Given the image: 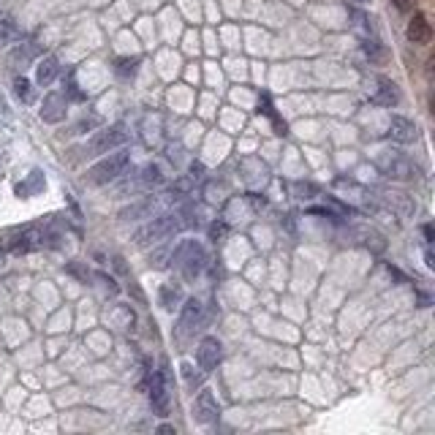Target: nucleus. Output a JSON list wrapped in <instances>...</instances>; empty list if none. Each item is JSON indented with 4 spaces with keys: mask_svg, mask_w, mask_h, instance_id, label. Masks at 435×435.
I'll return each instance as SVG.
<instances>
[{
    "mask_svg": "<svg viewBox=\"0 0 435 435\" xmlns=\"http://www.w3.org/2000/svg\"><path fill=\"white\" fill-rule=\"evenodd\" d=\"M180 373H182V378H185V384H188L191 389H196V387L202 384V381H199V376L193 373V365H188V362H185V365L180 367Z\"/></svg>",
    "mask_w": 435,
    "mask_h": 435,
    "instance_id": "393cba45",
    "label": "nucleus"
},
{
    "mask_svg": "<svg viewBox=\"0 0 435 435\" xmlns=\"http://www.w3.org/2000/svg\"><path fill=\"white\" fill-rule=\"evenodd\" d=\"M66 93H68V98H74V101H85V98H87L85 93L79 90V85L74 82V77L68 79V85H66Z\"/></svg>",
    "mask_w": 435,
    "mask_h": 435,
    "instance_id": "a878e982",
    "label": "nucleus"
},
{
    "mask_svg": "<svg viewBox=\"0 0 435 435\" xmlns=\"http://www.w3.org/2000/svg\"><path fill=\"white\" fill-rule=\"evenodd\" d=\"M202 316H204V310H202V302H199L196 297L185 300L182 313H180V335H182V338L193 335V332L199 329V324H202Z\"/></svg>",
    "mask_w": 435,
    "mask_h": 435,
    "instance_id": "6e6552de",
    "label": "nucleus"
},
{
    "mask_svg": "<svg viewBox=\"0 0 435 435\" xmlns=\"http://www.w3.org/2000/svg\"><path fill=\"white\" fill-rule=\"evenodd\" d=\"M17 36H19V30H17L14 19H0V49L17 41Z\"/></svg>",
    "mask_w": 435,
    "mask_h": 435,
    "instance_id": "412c9836",
    "label": "nucleus"
},
{
    "mask_svg": "<svg viewBox=\"0 0 435 435\" xmlns=\"http://www.w3.org/2000/svg\"><path fill=\"white\" fill-rule=\"evenodd\" d=\"M362 49H365V55H367L373 63H384V60H387V49H384V44L376 41V39H365V41H362Z\"/></svg>",
    "mask_w": 435,
    "mask_h": 435,
    "instance_id": "6ab92c4d",
    "label": "nucleus"
},
{
    "mask_svg": "<svg viewBox=\"0 0 435 435\" xmlns=\"http://www.w3.org/2000/svg\"><path fill=\"white\" fill-rule=\"evenodd\" d=\"M44 191V174L36 169V172H30V177L25 180V182H19L17 185V193L19 196H33V193H39Z\"/></svg>",
    "mask_w": 435,
    "mask_h": 435,
    "instance_id": "dca6fc26",
    "label": "nucleus"
},
{
    "mask_svg": "<svg viewBox=\"0 0 435 435\" xmlns=\"http://www.w3.org/2000/svg\"><path fill=\"white\" fill-rule=\"evenodd\" d=\"M147 210H150V202H144V204H136V207L126 210V213H123V218H126V220H133L136 215H144Z\"/></svg>",
    "mask_w": 435,
    "mask_h": 435,
    "instance_id": "bb28decb",
    "label": "nucleus"
},
{
    "mask_svg": "<svg viewBox=\"0 0 435 435\" xmlns=\"http://www.w3.org/2000/svg\"><path fill=\"white\" fill-rule=\"evenodd\" d=\"M36 52H39V49H36V44L33 41L19 44V46H17V52H14V60H17V63H28V60H33V57H36Z\"/></svg>",
    "mask_w": 435,
    "mask_h": 435,
    "instance_id": "b1692460",
    "label": "nucleus"
},
{
    "mask_svg": "<svg viewBox=\"0 0 435 435\" xmlns=\"http://www.w3.org/2000/svg\"><path fill=\"white\" fill-rule=\"evenodd\" d=\"M223 234H226V226H223V223H213V229H210V240L218 242V240H223Z\"/></svg>",
    "mask_w": 435,
    "mask_h": 435,
    "instance_id": "cd10ccee",
    "label": "nucleus"
},
{
    "mask_svg": "<svg viewBox=\"0 0 435 435\" xmlns=\"http://www.w3.org/2000/svg\"><path fill=\"white\" fill-rule=\"evenodd\" d=\"M373 101L376 104H381V106H394L397 101H400V90L397 85L392 82V79H378V90H376V95H373Z\"/></svg>",
    "mask_w": 435,
    "mask_h": 435,
    "instance_id": "4468645a",
    "label": "nucleus"
},
{
    "mask_svg": "<svg viewBox=\"0 0 435 435\" xmlns=\"http://www.w3.org/2000/svg\"><path fill=\"white\" fill-rule=\"evenodd\" d=\"M356 3H367V0H356Z\"/></svg>",
    "mask_w": 435,
    "mask_h": 435,
    "instance_id": "f704fd0d",
    "label": "nucleus"
},
{
    "mask_svg": "<svg viewBox=\"0 0 435 435\" xmlns=\"http://www.w3.org/2000/svg\"><path fill=\"white\" fill-rule=\"evenodd\" d=\"M158 433H161V435H172L174 427H172V425H161V427H158Z\"/></svg>",
    "mask_w": 435,
    "mask_h": 435,
    "instance_id": "2f4dec72",
    "label": "nucleus"
},
{
    "mask_svg": "<svg viewBox=\"0 0 435 435\" xmlns=\"http://www.w3.org/2000/svg\"><path fill=\"white\" fill-rule=\"evenodd\" d=\"M41 245H44V234L39 229H25V231H19L11 240V251L14 253H30V251H36Z\"/></svg>",
    "mask_w": 435,
    "mask_h": 435,
    "instance_id": "9b49d317",
    "label": "nucleus"
},
{
    "mask_svg": "<svg viewBox=\"0 0 435 435\" xmlns=\"http://www.w3.org/2000/svg\"><path fill=\"white\" fill-rule=\"evenodd\" d=\"M126 142H128V130H126L123 123H117V126L95 130V133L90 136V142H87L85 153L87 155H106V153L123 147Z\"/></svg>",
    "mask_w": 435,
    "mask_h": 435,
    "instance_id": "7ed1b4c3",
    "label": "nucleus"
},
{
    "mask_svg": "<svg viewBox=\"0 0 435 435\" xmlns=\"http://www.w3.org/2000/svg\"><path fill=\"white\" fill-rule=\"evenodd\" d=\"M425 261H427V267H430V269H433V267H435V261H433V253H430V251H427V253H425Z\"/></svg>",
    "mask_w": 435,
    "mask_h": 435,
    "instance_id": "473e14b6",
    "label": "nucleus"
},
{
    "mask_svg": "<svg viewBox=\"0 0 435 435\" xmlns=\"http://www.w3.org/2000/svg\"><path fill=\"white\" fill-rule=\"evenodd\" d=\"M387 174L394 180H408V177H414V169L405 161H392V166H387Z\"/></svg>",
    "mask_w": 435,
    "mask_h": 435,
    "instance_id": "5701e85b",
    "label": "nucleus"
},
{
    "mask_svg": "<svg viewBox=\"0 0 435 435\" xmlns=\"http://www.w3.org/2000/svg\"><path fill=\"white\" fill-rule=\"evenodd\" d=\"M57 71H60L57 57H55V55H46L44 60H39V66H36V82H39L41 87L52 85L55 77H57Z\"/></svg>",
    "mask_w": 435,
    "mask_h": 435,
    "instance_id": "ddd939ff",
    "label": "nucleus"
},
{
    "mask_svg": "<svg viewBox=\"0 0 435 435\" xmlns=\"http://www.w3.org/2000/svg\"><path fill=\"white\" fill-rule=\"evenodd\" d=\"M180 300H182V289H180V283H164V286H161V304H164V310L172 313Z\"/></svg>",
    "mask_w": 435,
    "mask_h": 435,
    "instance_id": "2eb2a0df",
    "label": "nucleus"
},
{
    "mask_svg": "<svg viewBox=\"0 0 435 435\" xmlns=\"http://www.w3.org/2000/svg\"><path fill=\"white\" fill-rule=\"evenodd\" d=\"M389 139L397 142V144H411V142L416 139V126H414V120L394 115L389 123Z\"/></svg>",
    "mask_w": 435,
    "mask_h": 435,
    "instance_id": "9d476101",
    "label": "nucleus"
},
{
    "mask_svg": "<svg viewBox=\"0 0 435 435\" xmlns=\"http://www.w3.org/2000/svg\"><path fill=\"white\" fill-rule=\"evenodd\" d=\"M422 234H425V240H427V242H433V226H430V223H425V226H422Z\"/></svg>",
    "mask_w": 435,
    "mask_h": 435,
    "instance_id": "7c9ffc66",
    "label": "nucleus"
},
{
    "mask_svg": "<svg viewBox=\"0 0 435 435\" xmlns=\"http://www.w3.org/2000/svg\"><path fill=\"white\" fill-rule=\"evenodd\" d=\"M191 177H193V180H199V177H202V172H204V166H202V164H191Z\"/></svg>",
    "mask_w": 435,
    "mask_h": 435,
    "instance_id": "c756f323",
    "label": "nucleus"
},
{
    "mask_svg": "<svg viewBox=\"0 0 435 435\" xmlns=\"http://www.w3.org/2000/svg\"><path fill=\"white\" fill-rule=\"evenodd\" d=\"M397 6V11H411L414 8V0H392Z\"/></svg>",
    "mask_w": 435,
    "mask_h": 435,
    "instance_id": "c85d7f7f",
    "label": "nucleus"
},
{
    "mask_svg": "<svg viewBox=\"0 0 435 435\" xmlns=\"http://www.w3.org/2000/svg\"><path fill=\"white\" fill-rule=\"evenodd\" d=\"M177 229H180V220H177V215L153 218V220H150L144 229H139V234H136V245H139V248L155 245V242H161V240L172 237Z\"/></svg>",
    "mask_w": 435,
    "mask_h": 435,
    "instance_id": "20e7f679",
    "label": "nucleus"
},
{
    "mask_svg": "<svg viewBox=\"0 0 435 435\" xmlns=\"http://www.w3.org/2000/svg\"><path fill=\"white\" fill-rule=\"evenodd\" d=\"M218 416H220V405H218L215 394L210 389H202V394L193 403V419L199 425H213L218 422Z\"/></svg>",
    "mask_w": 435,
    "mask_h": 435,
    "instance_id": "423d86ee",
    "label": "nucleus"
},
{
    "mask_svg": "<svg viewBox=\"0 0 435 435\" xmlns=\"http://www.w3.org/2000/svg\"><path fill=\"white\" fill-rule=\"evenodd\" d=\"M433 39V28L427 22L425 14H414V19L408 22V41L411 44H427Z\"/></svg>",
    "mask_w": 435,
    "mask_h": 435,
    "instance_id": "f8f14e48",
    "label": "nucleus"
},
{
    "mask_svg": "<svg viewBox=\"0 0 435 435\" xmlns=\"http://www.w3.org/2000/svg\"><path fill=\"white\" fill-rule=\"evenodd\" d=\"M150 405L158 416H169V389H166V373L158 370L150 378Z\"/></svg>",
    "mask_w": 435,
    "mask_h": 435,
    "instance_id": "39448f33",
    "label": "nucleus"
},
{
    "mask_svg": "<svg viewBox=\"0 0 435 435\" xmlns=\"http://www.w3.org/2000/svg\"><path fill=\"white\" fill-rule=\"evenodd\" d=\"M220 356H223V346H220L218 338H204L199 343V348H196V362H199V367L204 373L215 370L218 365H220Z\"/></svg>",
    "mask_w": 435,
    "mask_h": 435,
    "instance_id": "0eeeda50",
    "label": "nucleus"
},
{
    "mask_svg": "<svg viewBox=\"0 0 435 435\" xmlns=\"http://www.w3.org/2000/svg\"><path fill=\"white\" fill-rule=\"evenodd\" d=\"M3 259H6V253H3V251H0V264H3Z\"/></svg>",
    "mask_w": 435,
    "mask_h": 435,
    "instance_id": "72a5a7b5",
    "label": "nucleus"
},
{
    "mask_svg": "<svg viewBox=\"0 0 435 435\" xmlns=\"http://www.w3.org/2000/svg\"><path fill=\"white\" fill-rule=\"evenodd\" d=\"M130 164V155L128 153H106V158H101L90 172H87V182L90 185H109V182H115L120 174H126Z\"/></svg>",
    "mask_w": 435,
    "mask_h": 435,
    "instance_id": "f03ea898",
    "label": "nucleus"
},
{
    "mask_svg": "<svg viewBox=\"0 0 435 435\" xmlns=\"http://www.w3.org/2000/svg\"><path fill=\"white\" fill-rule=\"evenodd\" d=\"M161 182H164V172H161L158 164H147V166L142 169V185H144V188H155V185H161Z\"/></svg>",
    "mask_w": 435,
    "mask_h": 435,
    "instance_id": "aec40b11",
    "label": "nucleus"
},
{
    "mask_svg": "<svg viewBox=\"0 0 435 435\" xmlns=\"http://www.w3.org/2000/svg\"><path fill=\"white\" fill-rule=\"evenodd\" d=\"M139 63H142V57H120V60L115 63V71H117L120 79H130V77H136Z\"/></svg>",
    "mask_w": 435,
    "mask_h": 435,
    "instance_id": "f3484780",
    "label": "nucleus"
},
{
    "mask_svg": "<svg viewBox=\"0 0 435 435\" xmlns=\"http://www.w3.org/2000/svg\"><path fill=\"white\" fill-rule=\"evenodd\" d=\"M14 95H17L22 104H30V101H33V85H30L25 77H17V79H14Z\"/></svg>",
    "mask_w": 435,
    "mask_h": 435,
    "instance_id": "4be33fe9",
    "label": "nucleus"
},
{
    "mask_svg": "<svg viewBox=\"0 0 435 435\" xmlns=\"http://www.w3.org/2000/svg\"><path fill=\"white\" fill-rule=\"evenodd\" d=\"M66 106H68L66 95H60V93H46L41 104V120L44 123H63V120H66V112H68Z\"/></svg>",
    "mask_w": 435,
    "mask_h": 435,
    "instance_id": "1a4fd4ad",
    "label": "nucleus"
},
{
    "mask_svg": "<svg viewBox=\"0 0 435 435\" xmlns=\"http://www.w3.org/2000/svg\"><path fill=\"white\" fill-rule=\"evenodd\" d=\"M172 261H174V267L182 272L185 280H196L199 272H202V267H204V261H207V253H204V248H202L196 240H182V242L174 248Z\"/></svg>",
    "mask_w": 435,
    "mask_h": 435,
    "instance_id": "f257e3e1",
    "label": "nucleus"
},
{
    "mask_svg": "<svg viewBox=\"0 0 435 435\" xmlns=\"http://www.w3.org/2000/svg\"><path fill=\"white\" fill-rule=\"evenodd\" d=\"M261 112L275 123V133H280V136H286L289 133V128H286V123L275 115V106H272V101H269V95H261Z\"/></svg>",
    "mask_w": 435,
    "mask_h": 435,
    "instance_id": "a211bd4d",
    "label": "nucleus"
}]
</instances>
